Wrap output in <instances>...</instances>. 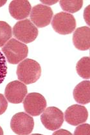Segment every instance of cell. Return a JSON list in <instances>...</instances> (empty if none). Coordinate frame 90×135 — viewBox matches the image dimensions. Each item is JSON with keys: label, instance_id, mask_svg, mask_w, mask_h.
<instances>
[{"label": "cell", "instance_id": "cell-1", "mask_svg": "<svg viewBox=\"0 0 90 135\" xmlns=\"http://www.w3.org/2000/svg\"><path fill=\"white\" fill-rule=\"evenodd\" d=\"M41 75V67L36 61L26 59L19 63L17 67V76L20 81L27 85L34 84Z\"/></svg>", "mask_w": 90, "mask_h": 135}, {"label": "cell", "instance_id": "cell-2", "mask_svg": "<svg viewBox=\"0 0 90 135\" xmlns=\"http://www.w3.org/2000/svg\"><path fill=\"white\" fill-rule=\"evenodd\" d=\"M2 51L11 64H19L27 58L28 53L27 45L14 38L10 40L2 47Z\"/></svg>", "mask_w": 90, "mask_h": 135}, {"label": "cell", "instance_id": "cell-3", "mask_svg": "<svg viewBox=\"0 0 90 135\" xmlns=\"http://www.w3.org/2000/svg\"><path fill=\"white\" fill-rule=\"evenodd\" d=\"M13 34L15 38L25 44H29L36 39L38 29L30 20L18 21L13 27Z\"/></svg>", "mask_w": 90, "mask_h": 135}, {"label": "cell", "instance_id": "cell-4", "mask_svg": "<svg viewBox=\"0 0 90 135\" xmlns=\"http://www.w3.org/2000/svg\"><path fill=\"white\" fill-rule=\"evenodd\" d=\"M55 32L62 35L71 34L76 27V21L72 14L61 12L55 14L51 21Z\"/></svg>", "mask_w": 90, "mask_h": 135}, {"label": "cell", "instance_id": "cell-5", "mask_svg": "<svg viewBox=\"0 0 90 135\" xmlns=\"http://www.w3.org/2000/svg\"><path fill=\"white\" fill-rule=\"evenodd\" d=\"M34 127V119L27 113L21 112L13 116L10 122V127L17 134H29Z\"/></svg>", "mask_w": 90, "mask_h": 135}, {"label": "cell", "instance_id": "cell-6", "mask_svg": "<svg viewBox=\"0 0 90 135\" xmlns=\"http://www.w3.org/2000/svg\"><path fill=\"white\" fill-rule=\"evenodd\" d=\"M41 120L43 125L48 130H57L64 122V114L57 107H50L43 112Z\"/></svg>", "mask_w": 90, "mask_h": 135}, {"label": "cell", "instance_id": "cell-7", "mask_svg": "<svg viewBox=\"0 0 90 135\" xmlns=\"http://www.w3.org/2000/svg\"><path fill=\"white\" fill-rule=\"evenodd\" d=\"M23 106L25 111L33 116H39L44 111L46 107V101L39 93H32L24 99Z\"/></svg>", "mask_w": 90, "mask_h": 135}, {"label": "cell", "instance_id": "cell-8", "mask_svg": "<svg viewBox=\"0 0 90 135\" xmlns=\"http://www.w3.org/2000/svg\"><path fill=\"white\" fill-rule=\"evenodd\" d=\"M53 11L50 7L43 4L35 5L31 10L30 18L35 27L43 28L50 23Z\"/></svg>", "mask_w": 90, "mask_h": 135}, {"label": "cell", "instance_id": "cell-9", "mask_svg": "<svg viewBox=\"0 0 90 135\" xmlns=\"http://www.w3.org/2000/svg\"><path fill=\"white\" fill-rule=\"evenodd\" d=\"M27 94V88L26 85L18 80L8 84L5 90V97L7 100L15 104L22 102Z\"/></svg>", "mask_w": 90, "mask_h": 135}, {"label": "cell", "instance_id": "cell-10", "mask_svg": "<svg viewBox=\"0 0 90 135\" xmlns=\"http://www.w3.org/2000/svg\"><path fill=\"white\" fill-rule=\"evenodd\" d=\"M65 120L69 124L77 126L85 122L88 117L86 107L80 105H73L68 107L64 113Z\"/></svg>", "mask_w": 90, "mask_h": 135}, {"label": "cell", "instance_id": "cell-11", "mask_svg": "<svg viewBox=\"0 0 90 135\" xmlns=\"http://www.w3.org/2000/svg\"><path fill=\"white\" fill-rule=\"evenodd\" d=\"M8 8L10 14L14 19L21 20L29 16L31 5L28 1H12Z\"/></svg>", "mask_w": 90, "mask_h": 135}, {"label": "cell", "instance_id": "cell-12", "mask_svg": "<svg viewBox=\"0 0 90 135\" xmlns=\"http://www.w3.org/2000/svg\"><path fill=\"white\" fill-rule=\"evenodd\" d=\"M90 29L88 27H82L77 28L73 36L74 46L80 51L89 49Z\"/></svg>", "mask_w": 90, "mask_h": 135}, {"label": "cell", "instance_id": "cell-13", "mask_svg": "<svg viewBox=\"0 0 90 135\" xmlns=\"http://www.w3.org/2000/svg\"><path fill=\"white\" fill-rule=\"evenodd\" d=\"M89 81H83L78 84L73 90V97L80 104H87L90 101Z\"/></svg>", "mask_w": 90, "mask_h": 135}, {"label": "cell", "instance_id": "cell-14", "mask_svg": "<svg viewBox=\"0 0 90 135\" xmlns=\"http://www.w3.org/2000/svg\"><path fill=\"white\" fill-rule=\"evenodd\" d=\"M89 66V57H84V58H81L78 61L76 66L77 72L78 75L82 77V78L89 79L90 76Z\"/></svg>", "mask_w": 90, "mask_h": 135}, {"label": "cell", "instance_id": "cell-15", "mask_svg": "<svg viewBox=\"0 0 90 135\" xmlns=\"http://www.w3.org/2000/svg\"><path fill=\"white\" fill-rule=\"evenodd\" d=\"M12 36L10 26L5 21H0V47H3Z\"/></svg>", "mask_w": 90, "mask_h": 135}, {"label": "cell", "instance_id": "cell-16", "mask_svg": "<svg viewBox=\"0 0 90 135\" xmlns=\"http://www.w3.org/2000/svg\"><path fill=\"white\" fill-rule=\"evenodd\" d=\"M60 5L64 11L75 13L79 11L83 5L82 1H60Z\"/></svg>", "mask_w": 90, "mask_h": 135}, {"label": "cell", "instance_id": "cell-17", "mask_svg": "<svg viewBox=\"0 0 90 135\" xmlns=\"http://www.w3.org/2000/svg\"><path fill=\"white\" fill-rule=\"evenodd\" d=\"M7 73V65L5 57L0 52V84L5 80Z\"/></svg>", "mask_w": 90, "mask_h": 135}, {"label": "cell", "instance_id": "cell-18", "mask_svg": "<svg viewBox=\"0 0 90 135\" xmlns=\"http://www.w3.org/2000/svg\"><path fill=\"white\" fill-rule=\"evenodd\" d=\"M74 134H89V124L80 125L75 129Z\"/></svg>", "mask_w": 90, "mask_h": 135}, {"label": "cell", "instance_id": "cell-19", "mask_svg": "<svg viewBox=\"0 0 90 135\" xmlns=\"http://www.w3.org/2000/svg\"><path fill=\"white\" fill-rule=\"evenodd\" d=\"M7 107H8V102L7 99L2 94H0V115L3 114L6 111Z\"/></svg>", "mask_w": 90, "mask_h": 135}, {"label": "cell", "instance_id": "cell-20", "mask_svg": "<svg viewBox=\"0 0 90 135\" xmlns=\"http://www.w3.org/2000/svg\"><path fill=\"white\" fill-rule=\"evenodd\" d=\"M84 19H85L86 22V23H88V25H89V6L86 7L84 11Z\"/></svg>", "mask_w": 90, "mask_h": 135}, {"label": "cell", "instance_id": "cell-21", "mask_svg": "<svg viewBox=\"0 0 90 135\" xmlns=\"http://www.w3.org/2000/svg\"><path fill=\"white\" fill-rule=\"evenodd\" d=\"M54 134H71V133L64 130V129H60L57 131H55V133H54Z\"/></svg>", "mask_w": 90, "mask_h": 135}, {"label": "cell", "instance_id": "cell-22", "mask_svg": "<svg viewBox=\"0 0 90 135\" xmlns=\"http://www.w3.org/2000/svg\"><path fill=\"white\" fill-rule=\"evenodd\" d=\"M41 3L44 4H46V5H53V4H55L56 3L58 2V1H41Z\"/></svg>", "mask_w": 90, "mask_h": 135}, {"label": "cell", "instance_id": "cell-23", "mask_svg": "<svg viewBox=\"0 0 90 135\" xmlns=\"http://www.w3.org/2000/svg\"><path fill=\"white\" fill-rule=\"evenodd\" d=\"M7 3V1H0V7L3 6Z\"/></svg>", "mask_w": 90, "mask_h": 135}, {"label": "cell", "instance_id": "cell-24", "mask_svg": "<svg viewBox=\"0 0 90 135\" xmlns=\"http://www.w3.org/2000/svg\"><path fill=\"white\" fill-rule=\"evenodd\" d=\"M3 129L0 127V135H3Z\"/></svg>", "mask_w": 90, "mask_h": 135}]
</instances>
